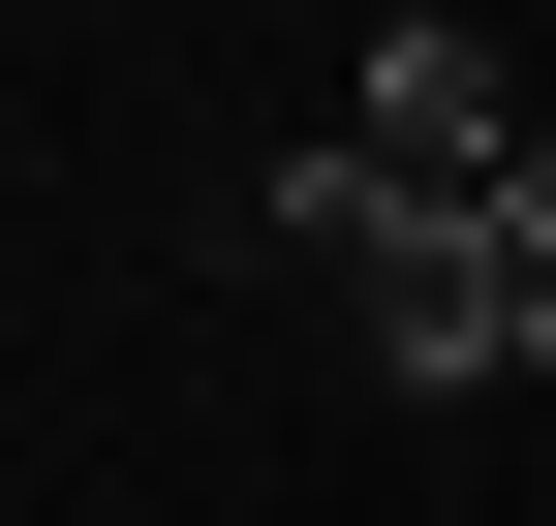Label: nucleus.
Listing matches in <instances>:
<instances>
[{
	"label": "nucleus",
	"instance_id": "nucleus-3",
	"mask_svg": "<svg viewBox=\"0 0 556 526\" xmlns=\"http://www.w3.org/2000/svg\"><path fill=\"white\" fill-rule=\"evenodd\" d=\"M495 217H526V248H556V124H526V155H495Z\"/></svg>",
	"mask_w": 556,
	"mask_h": 526
},
{
	"label": "nucleus",
	"instance_id": "nucleus-2",
	"mask_svg": "<svg viewBox=\"0 0 556 526\" xmlns=\"http://www.w3.org/2000/svg\"><path fill=\"white\" fill-rule=\"evenodd\" d=\"M340 124H371V155H433V186H495V155H526L495 0H371V93H340Z\"/></svg>",
	"mask_w": 556,
	"mask_h": 526
},
{
	"label": "nucleus",
	"instance_id": "nucleus-1",
	"mask_svg": "<svg viewBox=\"0 0 556 526\" xmlns=\"http://www.w3.org/2000/svg\"><path fill=\"white\" fill-rule=\"evenodd\" d=\"M278 248H309V279L371 310V372H402V403H495V372L556 341V248L495 217V186L371 155V124H309V155H278Z\"/></svg>",
	"mask_w": 556,
	"mask_h": 526
}]
</instances>
